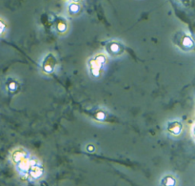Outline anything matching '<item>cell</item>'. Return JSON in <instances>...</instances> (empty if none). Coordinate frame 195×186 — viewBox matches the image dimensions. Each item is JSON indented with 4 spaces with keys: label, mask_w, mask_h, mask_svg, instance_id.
<instances>
[{
    "label": "cell",
    "mask_w": 195,
    "mask_h": 186,
    "mask_svg": "<svg viewBox=\"0 0 195 186\" xmlns=\"http://www.w3.org/2000/svg\"><path fill=\"white\" fill-rule=\"evenodd\" d=\"M6 85H7V88L10 92L12 93H14L18 90L19 86H18V83L17 81H15L14 78H9L6 82Z\"/></svg>",
    "instance_id": "8992f818"
},
{
    "label": "cell",
    "mask_w": 195,
    "mask_h": 186,
    "mask_svg": "<svg viewBox=\"0 0 195 186\" xmlns=\"http://www.w3.org/2000/svg\"><path fill=\"white\" fill-rule=\"evenodd\" d=\"M56 66V59L53 54H49L42 62V70L45 74L50 75L54 72Z\"/></svg>",
    "instance_id": "7a4b0ae2"
},
{
    "label": "cell",
    "mask_w": 195,
    "mask_h": 186,
    "mask_svg": "<svg viewBox=\"0 0 195 186\" xmlns=\"http://www.w3.org/2000/svg\"><path fill=\"white\" fill-rule=\"evenodd\" d=\"M106 58L104 56L102 55H98L95 58L91 59L90 61V72L94 74V76H98L99 73L101 71V68L103 66V64L105 63Z\"/></svg>",
    "instance_id": "6da1fadb"
},
{
    "label": "cell",
    "mask_w": 195,
    "mask_h": 186,
    "mask_svg": "<svg viewBox=\"0 0 195 186\" xmlns=\"http://www.w3.org/2000/svg\"><path fill=\"white\" fill-rule=\"evenodd\" d=\"M5 29H6V26H5V24L3 23V21H1V20H0V35H1L4 31H5Z\"/></svg>",
    "instance_id": "30bf717a"
},
{
    "label": "cell",
    "mask_w": 195,
    "mask_h": 186,
    "mask_svg": "<svg viewBox=\"0 0 195 186\" xmlns=\"http://www.w3.org/2000/svg\"><path fill=\"white\" fill-rule=\"evenodd\" d=\"M70 1H71V2H73V3H76V2L80 1V0H70Z\"/></svg>",
    "instance_id": "8fae6325"
},
{
    "label": "cell",
    "mask_w": 195,
    "mask_h": 186,
    "mask_svg": "<svg viewBox=\"0 0 195 186\" xmlns=\"http://www.w3.org/2000/svg\"><path fill=\"white\" fill-rule=\"evenodd\" d=\"M175 42L177 45L183 50H191L193 48V41L192 39L185 34L179 33L175 37Z\"/></svg>",
    "instance_id": "3957f363"
},
{
    "label": "cell",
    "mask_w": 195,
    "mask_h": 186,
    "mask_svg": "<svg viewBox=\"0 0 195 186\" xmlns=\"http://www.w3.org/2000/svg\"><path fill=\"white\" fill-rule=\"evenodd\" d=\"M56 29L59 33H64L67 31V23L64 21V20H61L59 21L56 25Z\"/></svg>",
    "instance_id": "9c48e42d"
},
{
    "label": "cell",
    "mask_w": 195,
    "mask_h": 186,
    "mask_svg": "<svg viewBox=\"0 0 195 186\" xmlns=\"http://www.w3.org/2000/svg\"><path fill=\"white\" fill-rule=\"evenodd\" d=\"M94 118H96L97 120H100V121H104L107 118V115L105 114V112H103L102 110L96 111L94 114Z\"/></svg>",
    "instance_id": "ba28073f"
},
{
    "label": "cell",
    "mask_w": 195,
    "mask_h": 186,
    "mask_svg": "<svg viewBox=\"0 0 195 186\" xmlns=\"http://www.w3.org/2000/svg\"><path fill=\"white\" fill-rule=\"evenodd\" d=\"M106 50L110 56H119L122 54L124 48L117 41H110L107 44Z\"/></svg>",
    "instance_id": "277c9868"
},
{
    "label": "cell",
    "mask_w": 195,
    "mask_h": 186,
    "mask_svg": "<svg viewBox=\"0 0 195 186\" xmlns=\"http://www.w3.org/2000/svg\"><path fill=\"white\" fill-rule=\"evenodd\" d=\"M69 12L70 14H76L80 12V6L78 3H71L69 6Z\"/></svg>",
    "instance_id": "52a82bcc"
},
{
    "label": "cell",
    "mask_w": 195,
    "mask_h": 186,
    "mask_svg": "<svg viewBox=\"0 0 195 186\" xmlns=\"http://www.w3.org/2000/svg\"><path fill=\"white\" fill-rule=\"evenodd\" d=\"M168 131L172 134V135H179V134H181L182 132V124L178 121H173V122H170L169 123L168 125Z\"/></svg>",
    "instance_id": "5b68a950"
}]
</instances>
